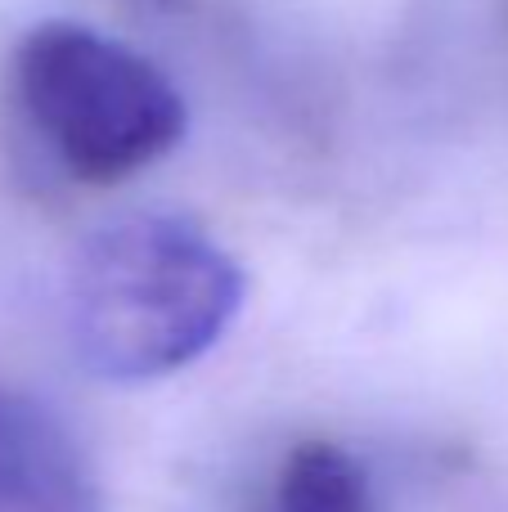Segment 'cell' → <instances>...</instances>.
<instances>
[{"mask_svg":"<svg viewBox=\"0 0 508 512\" xmlns=\"http://www.w3.org/2000/svg\"><path fill=\"white\" fill-rule=\"evenodd\" d=\"M18 113L81 185H117L167 158L185 99L144 54L86 23H36L9 59Z\"/></svg>","mask_w":508,"mask_h":512,"instance_id":"obj_2","label":"cell"},{"mask_svg":"<svg viewBox=\"0 0 508 512\" xmlns=\"http://www.w3.org/2000/svg\"><path fill=\"white\" fill-rule=\"evenodd\" d=\"M0 512H104L81 445L14 387H0Z\"/></svg>","mask_w":508,"mask_h":512,"instance_id":"obj_3","label":"cell"},{"mask_svg":"<svg viewBox=\"0 0 508 512\" xmlns=\"http://www.w3.org/2000/svg\"><path fill=\"white\" fill-rule=\"evenodd\" d=\"M243 270L180 216L90 234L68 279V333L104 382H153L203 360L243 310Z\"/></svg>","mask_w":508,"mask_h":512,"instance_id":"obj_1","label":"cell"},{"mask_svg":"<svg viewBox=\"0 0 508 512\" xmlns=\"http://www.w3.org/2000/svg\"><path fill=\"white\" fill-rule=\"evenodd\" d=\"M266 512H374L365 468L333 441H302L284 454Z\"/></svg>","mask_w":508,"mask_h":512,"instance_id":"obj_4","label":"cell"}]
</instances>
